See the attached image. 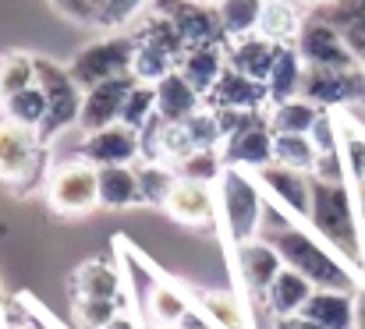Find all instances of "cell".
<instances>
[{"label":"cell","instance_id":"cell-45","mask_svg":"<svg viewBox=\"0 0 365 329\" xmlns=\"http://www.w3.org/2000/svg\"><path fill=\"white\" fill-rule=\"evenodd\" d=\"M277 329H323V326H319L316 319H309V315L298 312V315H280V319H277Z\"/></svg>","mask_w":365,"mask_h":329},{"label":"cell","instance_id":"cell-38","mask_svg":"<svg viewBox=\"0 0 365 329\" xmlns=\"http://www.w3.org/2000/svg\"><path fill=\"white\" fill-rule=\"evenodd\" d=\"M153 117H156V85H153V82H135V89H131L128 100H124L121 120L128 127H138V131H142Z\"/></svg>","mask_w":365,"mask_h":329},{"label":"cell","instance_id":"cell-18","mask_svg":"<svg viewBox=\"0 0 365 329\" xmlns=\"http://www.w3.org/2000/svg\"><path fill=\"white\" fill-rule=\"evenodd\" d=\"M202 93L174 68L167 78H160L156 82V113H160V120H167V124H185L192 113H199L202 110Z\"/></svg>","mask_w":365,"mask_h":329},{"label":"cell","instance_id":"cell-24","mask_svg":"<svg viewBox=\"0 0 365 329\" xmlns=\"http://www.w3.org/2000/svg\"><path fill=\"white\" fill-rule=\"evenodd\" d=\"M302 82H305V61L298 53V46H280V57L266 78V93H269V103H287L294 96H302Z\"/></svg>","mask_w":365,"mask_h":329},{"label":"cell","instance_id":"cell-17","mask_svg":"<svg viewBox=\"0 0 365 329\" xmlns=\"http://www.w3.org/2000/svg\"><path fill=\"white\" fill-rule=\"evenodd\" d=\"M273 138L277 135H273L269 120L224 138V163L227 167H245V170H262L266 163H273Z\"/></svg>","mask_w":365,"mask_h":329},{"label":"cell","instance_id":"cell-29","mask_svg":"<svg viewBox=\"0 0 365 329\" xmlns=\"http://www.w3.org/2000/svg\"><path fill=\"white\" fill-rule=\"evenodd\" d=\"M4 103V117H11V120H18V124H25V127H43V120H46V93H43V85L36 82V85H29V89H21V93H14V96H7V100H0Z\"/></svg>","mask_w":365,"mask_h":329},{"label":"cell","instance_id":"cell-36","mask_svg":"<svg viewBox=\"0 0 365 329\" xmlns=\"http://www.w3.org/2000/svg\"><path fill=\"white\" fill-rule=\"evenodd\" d=\"M36 85V57L29 53H4L0 57V100Z\"/></svg>","mask_w":365,"mask_h":329},{"label":"cell","instance_id":"cell-49","mask_svg":"<svg viewBox=\"0 0 365 329\" xmlns=\"http://www.w3.org/2000/svg\"><path fill=\"white\" fill-rule=\"evenodd\" d=\"M4 329H36V326H29V323H7Z\"/></svg>","mask_w":365,"mask_h":329},{"label":"cell","instance_id":"cell-15","mask_svg":"<svg viewBox=\"0 0 365 329\" xmlns=\"http://www.w3.org/2000/svg\"><path fill=\"white\" fill-rule=\"evenodd\" d=\"M266 103H269L266 82L248 78V75H242V71H235L231 64L224 68V75L217 78V85H213L210 96H206V107H213V110H220V107L266 110Z\"/></svg>","mask_w":365,"mask_h":329},{"label":"cell","instance_id":"cell-8","mask_svg":"<svg viewBox=\"0 0 365 329\" xmlns=\"http://www.w3.org/2000/svg\"><path fill=\"white\" fill-rule=\"evenodd\" d=\"M294 46H298L302 61L316 64V68H362V61L351 50V43L344 39V32L327 18H305Z\"/></svg>","mask_w":365,"mask_h":329},{"label":"cell","instance_id":"cell-41","mask_svg":"<svg viewBox=\"0 0 365 329\" xmlns=\"http://www.w3.org/2000/svg\"><path fill=\"white\" fill-rule=\"evenodd\" d=\"M217 120H220V127H224V138H231V135L248 131V127H255V124H262V120H269V117H262V110L220 107L217 110Z\"/></svg>","mask_w":365,"mask_h":329},{"label":"cell","instance_id":"cell-21","mask_svg":"<svg viewBox=\"0 0 365 329\" xmlns=\"http://www.w3.org/2000/svg\"><path fill=\"white\" fill-rule=\"evenodd\" d=\"M178 223H188V226H202L217 216V199L210 195V184H199V181H185L178 177L167 206H163Z\"/></svg>","mask_w":365,"mask_h":329},{"label":"cell","instance_id":"cell-43","mask_svg":"<svg viewBox=\"0 0 365 329\" xmlns=\"http://www.w3.org/2000/svg\"><path fill=\"white\" fill-rule=\"evenodd\" d=\"M50 4L78 25H96V0H50Z\"/></svg>","mask_w":365,"mask_h":329},{"label":"cell","instance_id":"cell-26","mask_svg":"<svg viewBox=\"0 0 365 329\" xmlns=\"http://www.w3.org/2000/svg\"><path fill=\"white\" fill-rule=\"evenodd\" d=\"M259 32L280 46H291L302 32V14H298L294 0H266L262 18H259Z\"/></svg>","mask_w":365,"mask_h":329},{"label":"cell","instance_id":"cell-5","mask_svg":"<svg viewBox=\"0 0 365 329\" xmlns=\"http://www.w3.org/2000/svg\"><path fill=\"white\" fill-rule=\"evenodd\" d=\"M46 199L61 216H82L100 206V167L89 160H71L53 167L46 181Z\"/></svg>","mask_w":365,"mask_h":329},{"label":"cell","instance_id":"cell-23","mask_svg":"<svg viewBox=\"0 0 365 329\" xmlns=\"http://www.w3.org/2000/svg\"><path fill=\"white\" fill-rule=\"evenodd\" d=\"M142 202V184L138 170L131 163H110L100 167V206L107 209H128Z\"/></svg>","mask_w":365,"mask_h":329},{"label":"cell","instance_id":"cell-27","mask_svg":"<svg viewBox=\"0 0 365 329\" xmlns=\"http://www.w3.org/2000/svg\"><path fill=\"white\" fill-rule=\"evenodd\" d=\"M319 110L323 107L309 103L305 96H294V100L277 103L269 110V127H273V135H309L316 117H319Z\"/></svg>","mask_w":365,"mask_h":329},{"label":"cell","instance_id":"cell-52","mask_svg":"<svg viewBox=\"0 0 365 329\" xmlns=\"http://www.w3.org/2000/svg\"><path fill=\"white\" fill-rule=\"evenodd\" d=\"M0 308H4V291H0Z\"/></svg>","mask_w":365,"mask_h":329},{"label":"cell","instance_id":"cell-46","mask_svg":"<svg viewBox=\"0 0 365 329\" xmlns=\"http://www.w3.org/2000/svg\"><path fill=\"white\" fill-rule=\"evenodd\" d=\"M103 329H138V326H135V319H131L128 312H121V315H118L114 323H107V326H103Z\"/></svg>","mask_w":365,"mask_h":329},{"label":"cell","instance_id":"cell-51","mask_svg":"<svg viewBox=\"0 0 365 329\" xmlns=\"http://www.w3.org/2000/svg\"><path fill=\"white\" fill-rule=\"evenodd\" d=\"M149 329H170V326H156V323H149Z\"/></svg>","mask_w":365,"mask_h":329},{"label":"cell","instance_id":"cell-42","mask_svg":"<svg viewBox=\"0 0 365 329\" xmlns=\"http://www.w3.org/2000/svg\"><path fill=\"white\" fill-rule=\"evenodd\" d=\"M309 138L316 142V149H319V152H337V149H341L337 124H334V117H330V110H327V107L319 110V117H316V124H312Z\"/></svg>","mask_w":365,"mask_h":329},{"label":"cell","instance_id":"cell-28","mask_svg":"<svg viewBox=\"0 0 365 329\" xmlns=\"http://www.w3.org/2000/svg\"><path fill=\"white\" fill-rule=\"evenodd\" d=\"M266 0H217L220 21H224V36L227 39H242L259 32V18H262Z\"/></svg>","mask_w":365,"mask_h":329},{"label":"cell","instance_id":"cell-47","mask_svg":"<svg viewBox=\"0 0 365 329\" xmlns=\"http://www.w3.org/2000/svg\"><path fill=\"white\" fill-rule=\"evenodd\" d=\"M355 195H359V213H362V230H365V184H359Z\"/></svg>","mask_w":365,"mask_h":329},{"label":"cell","instance_id":"cell-4","mask_svg":"<svg viewBox=\"0 0 365 329\" xmlns=\"http://www.w3.org/2000/svg\"><path fill=\"white\" fill-rule=\"evenodd\" d=\"M36 82L43 85L46 103H50L46 120H43V127H39V138L50 142V138H57L61 131H68L71 124H78L86 89L75 82L71 68H64V64H57V61H50V57H36Z\"/></svg>","mask_w":365,"mask_h":329},{"label":"cell","instance_id":"cell-53","mask_svg":"<svg viewBox=\"0 0 365 329\" xmlns=\"http://www.w3.org/2000/svg\"><path fill=\"white\" fill-rule=\"evenodd\" d=\"M202 4H217V0H202Z\"/></svg>","mask_w":365,"mask_h":329},{"label":"cell","instance_id":"cell-35","mask_svg":"<svg viewBox=\"0 0 365 329\" xmlns=\"http://www.w3.org/2000/svg\"><path fill=\"white\" fill-rule=\"evenodd\" d=\"M174 68H178V57H174V53H167V50H160V46L138 39V50H135V61H131V75H135L138 82H153V85H156V82L167 78Z\"/></svg>","mask_w":365,"mask_h":329},{"label":"cell","instance_id":"cell-7","mask_svg":"<svg viewBox=\"0 0 365 329\" xmlns=\"http://www.w3.org/2000/svg\"><path fill=\"white\" fill-rule=\"evenodd\" d=\"M39 160H43L39 131L4 117L0 120V181L14 188L29 184L39 174Z\"/></svg>","mask_w":365,"mask_h":329},{"label":"cell","instance_id":"cell-16","mask_svg":"<svg viewBox=\"0 0 365 329\" xmlns=\"http://www.w3.org/2000/svg\"><path fill=\"white\" fill-rule=\"evenodd\" d=\"M302 315L316 319L323 329H359V294L316 287V294L305 301Z\"/></svg>","mask_w":365,"mask_h":329},{"label":"cell","instance_id":"cell-48","mask_svg":"<svg viewBox=\"0 0 365 329\" xmlns=\"http://www.w3.org/2000/svg\"><path fill=\"white\" fill-rule=\"evenodd\" d=\"M359 329H365V294H359Z\"/></svg>","mask_w":365,"mask_h":329},{"label":"cell","instance_id":"cell-34","mask_svg":"<svg viewBox=\"0 0 365 329\" xmlns=\"http://www.w3.org/2000/svg\"><path fill=\"white\" fill-rule=\"evenodd\" d=\"M199 308L213 319L217 329H248V319H245V305L227 294V291H213V294H199Z\"/></svg>","mask_w":365,"mask_h":329},{"label":"cell","instance_id":"cell-12","mask_svg":"<svg viewBox=\"0 0 365 329\" xmlns=\"http://www.w3.org/2000/svg\"><path fill=\"white\" fill-rule=\"evenodd\" d=\"M142 152V131L138 127H128L124 120L110 124V127H100V131H89L78 145V156L96 163V167H110V163H135Z\"/></svg>","mask_w":365,"mask_h":329},{"label":"cell","instance_id":"cell-31","mask_svg":"<svg viewBox=\"0 0 365 329\" xmlns=\"http://www.w3.org/2000/svg\"><path fill=\"white\" fill-rule=\"evenodd\" d=\"M174 170H178V177H185V181L217 184L220 174L227 170V163H224V152H217V149H192L185 160L174 163Z\"/></svg>","mask_w":365,"mask_h":329},{"label":"cell","instance_id":"cell-39","mask_svg":"<svg viewBox=\"0 0 365 329\" xmlns=\"http://www.w3.org/2000/svg\"><path fill=\"white\" fill-rule=\"evenodd\" d=\"M185 127H188V135H192L195 149H217V145L224 142V127H220V120H217V110H213V107L192 113V117L185 120Z\"/></svg>","mask_w":365,"mask_h":329},{"label":"cell","instance_id":"cell-33","mask_svg":"<svg viewBox=\"0 0 365 329\" xmlns=\"http://www.w3.org/2000/svg\"><path fill=\"white\" fill-rule=\"evenodd\" d=\"M135 170H138V184H142V202L145 206H167V199L178 184V170H170L156 160H145Z\"/></svg>","mask_w":365,"mask_h":329},{"label":"cell","instance_id":"cell-14","mask_svg":"<svg viewBox=\"0 0 365 329\" xmlns=\"http://www.w3.org/2000/svg\"><path fill=\"white\" fill-rule=\"evenodd\" d=\"M235 262H238V273H242V283L252 294H266V287L277 280V273L284 269V258L280 251L266 241V237H252L245 244H235Z\"/></svg>","mask_w":365,"mask_h":329},{"label":"cell","instance_id":"cell-30","mask_svg":"<svg viewBox=\"0 0 365 329\" xmlns=\"http://www.w3.org/2000/svg\"><path fill=\"white\" fill-rule=\"evenodd\" d=\"M188 308H192V301L170 283H156L149 294V323H156V326L178 329V323L188 315Z\"/></svg>","mask_w":365,"mask_h":329},{"label":"cell","instance_id":"cell-20","mask_svg":"<svg viewBox=\"0 0 365 329\" xmlns=\"http://www.w3.org/2000/svg\"><path fill=\"white\" fill-rule=\"evenodd\" d=\"M224 68H227V50H224V43H195V46H188V50L178 57V71H181L202 96H210V89L217 85V78L224 75Z\"/></svg>","mask_w":365,"mask_h":329},{"label":"cell","instance_id":"cell-25","mask_svg":"<svg viewBox=\"0 0 365 329\" xmlns=\"http://www.w3.org/2000/svg\"><path fill=\"white\" fill-rule=\"evenodd\" d=\"M71 291H75V298H121L124 280L118 273V266H110L103 258H93V262L78 266V273L71 280Z\"/></svg>","mask_w":365,"mask_h":329},{"label":"cell","instance_id":"cell-1","mask_svg":"<svg viewBox=\"0 0 365 329\" xmlns=\"http://www.w3.org/2000/svg\"><path fill=\"white\" fill-rule=\"evenodd\" d=\"M259 237H266L277 251H280V258H284V266H291V269H298V273H305L316 287H330V291H355L359 294V287H362V276L312 230H302L291 213L284 209V206H277L273 199H266V209H262V230H259Z\"/></svg>","mask_w":365,"mask_h":329},{"label":"cell","instance_id":"cell-22","mask_svg":"<svg viewBox=\"0 0 365 329\" xmlns=\"http://www.w3.org/2000/svg\"><path fill=\"white\" fill-rule=\"evenodd\" d=\"M312 294H316V283H312L305 273H298V269L284 266V269L277 273V280L266 287V294H262V298H266V308L280 319V315H298Z\"/></svg>","mask_w":365,"mask_h":329},{"label":"cell","instance_id":"cell-32","mask_svg":"<svg viewBox=\"0 0 365 329\" xmlns=\"http://www.w3.org/2000/svg\"><path fill=\"white\" fill-rule=\"evenodd\" d=\"M273 160L284 163V167H294V170H316V160H319V149L309 135H277L273 138Z\"/></svg>","mask_w":365,"mask_h":329},{"label":"cell","instance_id":"cell-50","mask_svg":"<svg viewBox=\"0 0 365 329\" xmlns=\"http://www.w3.org/2000/svg\"><path fill=\"white\" fill-rule=\"evenodd\" d=\"M305 4H334V0H305Z\"/></svg>","mask_w":365,"mask_h":329},{"label":"cell","instance_id":"cell-19","mask_svg":"<svg viewBox=\"0 0 365 329\" xmlns=\"http://www.w3.org/2000/svg\"><path fill=\"white\" fill-rule=\"evenodd\" d=\"M277 57H280V43L266 39L262 32H252V36H242V39H231V46H227V64H231L235 71L248 75V78H259V82L269 78Z\"/></svg>","mask_w":365,"mask_h":329},{"label":"cell","instance_id":"cell-40","mask_svg":"<svg viewBox=\"0 0 365 329\" xmlns=\"http://www.w3.org/2000/svg\"><path fill=\"white\" fill-rule=\"evenodd\" d=\"M142 7H145V0H96V25L100 28H121Z\"/></svg>","mask_w":365,"mask_h":329},{"label":"cell","instance_id":"cell-11","mask_svg":"<svg viewBox=\"0 0 365 329\" xmlns=\"http://www.w3.org/2000/svg\"><path fill=\"white\" fill-rule=\"evenodd\" d=\"M255 177L277 206H284L291 216L309 219V209H312V174L309 170H294L273 160L262 170H255Z\"/></svg>","mask_w":365,"mask_h":329},{"label":"cell","instance_id":"cell-2","mask_svg":"<svg viewBox=\"0 0 365 329\" xmlns=\"http://www.w3.org/2000/svg\"><path fill=\"white\" fill-rule=\"evenodd\" d=\"M359 276H365V230L359 195L348 181H327L312 174V209L305 219Z\"/></svg>","mask_w":365,"mask_h":329},{"label":"cell","instance_id":"cell-37","mask_svg":"<svg viewBox=\"0 0 365 329\" xmlns=\"http://www.w3.org/2000/svg\"><path fill=\"white\" fill-rule=\"evenodd\" d=\"M124 312L121 298H75L71 315L82 329H103Z\"/></svg>","mask_w":365,"mask_h":329},{"label":"cell","instance_id":"cell-6","mask_svg":"<svg viewBox=\"0 0 365 329\" xmlns=\"http://www.w3.org/2000/svg\"><path fill=\"white\" fill-rule=\"evenodd\" d=\"M135 50H138V39L135 36H107L100 43H89L82 46L75 57H71V75L82 89H93L107 78H118L131 71V61H135Z\"/></svg>","mask_w":365,"mask_h":329},{"label":"cell","instance_id":"cell-10","mask_svg":"<svg viewBox=\"0 0 365 329\" xmlns=\"http://www.w3.org/2000/svg\"><path fill=\"white\" fill-rule=\"evenodd\" d=\"M153 11L167 14L188 46L195 43H224V21H220V11L217 4H202V0H153Z\"/></svg>","mask_w":365,"mask_h":329},{"label":"cell","instance_id":"cell-9","mask_svg":"<svg viewBox=\"0 0 365 329\" xmlns=\"http://www.w3.org/2000/svg\"><path fill=\"white\" fill-rule=\"evenodd\" d=\"M365 89L362 68H316L305 64V82H302V96L316 107H341L359 100Z\"/></svg>","mask_w":365,"mask_h":329},{"label":"cell","instance_id":"cell-13","mask_svg":"<svg viewBox=\"0 0 365 329\" xmlns=\"http://www.w3.org/2000/svg\"><path fill=\"white\" fill-rule=\"evenodd\" d=\"M135 75H118V78H107L93 89H86V100H82V117H78V127L89 135V131H100V127H110L121 120V110L128 93L135 89Z\"/></svg>","mask_w":365,"mask_h":329},{"label":"cell","instance_id":"cell-3","mask_svg":"<svg viewBox=\"0 0 365 329\" xmlns=\"http://www.w3.org/2000/svg\"><path fill=\"white\" fill-rule=\"evenodd\" d=\"M262 209H266V195L259 188V177H252L245 167H227L217 181V216L224 223L231 244L259 237Z\"/></svg>","mask_w":365,"mask_h":329},{"label":"cell","instance_id":"cell-44","mask_svg":"<svg viewBox=\"0 0 365 329\" xmlns=\"http://www.w3.org/2000/svg\"><path fill=\"white\" fill-rule=\"evenodd\" d=\"M178 329H217V326H213V319L202 308H188V315L178 323Z\"/></svg>","mask_w":365,"mask_h":329}]
</instances>
